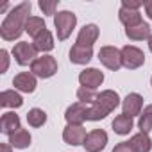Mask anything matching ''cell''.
I'll use <instances>...</instances> for the list:
<instances>
[{
    "label": "cell",
    "instance_id": "obj_7",
    "mask_svg": "<svg viewBox=\"0 0 152 152\" xmlns=\"http://www.w3.org/2000/svg\"><path fill=\"white\" fill-rule=\"evenodd\" d=\"M122 63H124V66L127 70H136L145 63V54L138 47L125 45L122 48Z\"/></svg>",
    "mask_w": 152,
    "mask_h": 152
},
{
    "label": "cell",
    "instance_id": "obj_5",
    "mask_svg": "<svg viewBox=\"0 0 152 152\" xmlns=\"http://www.w3.org/2000/svg\"><path fill=\"white\" fill-rule=\"evenodd\" d=\"M36 54H38V50H36L34 43H29V41H20V43H16L13 47V56H15L16 63L22 64V66H25L29 63L32 64L38 59Z\"/></svg>",
    "mask_w": 152,
    "mask_h": 152
},
{
    "label": "cell",
    "instance_id": "obj_23",
    "mask_svg": "<svg viewBox=\"0 0 152 152\" xmlns=\"http://www.w3.org/2000/svg\"><path fill=\"white\" fill-rule=\"evenodd\" d=\"M43 31H47V25H45L43 18H39V16H31V18H29V22H27L25 32L36 39V38L43 32Z\"/></svg>",
    "mask_w": 152,
    "mask_h": 152
},
{
    "label": "cell",
    "instance_id": "obj_16",
    "mask_svg": "<svg viewBox=\"0 0 152 152\" xmlns=\"http://www.w3.org/2000/svg\"><path fill=\"white\" fill-rule=\"evenodd\" d=\"M18 129H22V127H20V116L15 115L13 111L4 113L2 118H0V131H2L4 134H7V136H11V134L16 132Z\"/></svg>",
    "mask_w": 152,
    "mask_h": 152
},
{
    "label": "cell",
    "instance_id": "obj_1",
    "mask_svg": "<svg viewBox=\"0 0 152 152\" xmlns=\"http://www.w3.org/2000/svg\"><path fill=\"white\" fill-rule=\"evenodd\" d=\"M31 2H22L18 4L16 7L11 9V13L6 16V20L0 25V36L6 41H15L18 39L23 32H25V27H27V22H29V15H31Z\"/></svg>",
    "mask_w": 152,
    "mask_h": 152
},
{
    "label": "cell",
    "instance_id": "obj_4",
    "mask_svg": "<svg viewBox=\"0 0 152 152\" xmlns=\"http://www.w3.org/2000/svg\"><path fill=\"white\" fill-rule=\"evenodd\" d=\"M31 72L36 75V77L48 79L57 72V61L52 56H41L31 64Z\"/></svg>",
    "mask_w": 152,
    "mask_h": 152
},
{
    "label": "cell",
    "instance_id": "obj_20",
    "mask_svg": "<svg viewBox=\"0 0 152 152\" xmlns=\"http://www.w3.org/2000/svg\"><path fill=\"white\" fill-rule=\"evenodd\" d=\"M9 145L15 148H27L31 145V134L25 129H18L9 136Z\"/></svg>",
    "mask_w": 152,
    "mask_h": 152
},
{
    "label": "cell",
    "instance_id": "obj_19",
    "mask_svg": "<svg viewBox=\"0 0 152 152\" xmlns=\"http://www.w3.org/2000/svg\"><path fill=\"white\" fill-rule=\"evenodd\" d=\"M131 129H132V118L131 116H127V115H118L115 120H113V131L116 132V134H120V136H125V134H129L131 132Z\"/></svg>",
    "mask_w": 152,
    "mask_h": 152
},
{
    "label": "cell",
    "instance_id": "obj_6",
    "mask_svg": "<svg viewBox=\"0 0 152 152\" xmlns=\"http://www.w3.org/2000/svg\"><path fill=\"white\" fill-rule=\"evenodd\" d=\"M99 59H100V63L106 68H109L113 72H116V70H120L124 66V63H122V50H118L116 47H102L100 52H99Z\"/></svg>",
    "mask_w": 152,
    "mask_h": 152
},
{
    "label": "cell",
    "instance_id": "obj_26",
    "mask_svg": "<svg viewBox=\"0 0 152 152\" xmlns=\"http://www.w3.org/2000/svg\"><path fill=\"white\" fill-rule=\"evenodd\" d=\"M27 122H29V125H32V127H41V125L47 122V113H45L43 109L34 107V109H31V111L27 113Z\"/></svg>",
    "mask_w": 152,
    "mask_h": 152
},
{
    "label": "cell",
    "instance_id": "obj_8",
    "mask_svg": "<svg viewBox=\"0 0 152 152\" xmlns=\"http://www.w3.org/2000/svg\"><path fill=\"white\" fill-rule=\"evenodd\" d=\"M88 111H90V107H88L86 104L75 102V104H72V106L66 109L64 118H66L68 125H83V122L88 120Z\"/></svg>",
    "mask_w": 152,
    "mask_h": 152
},
{
    "label": "cell",
    "instance_id": "obj_22",
    "mask_svg": "<svg viewBox=\"0 0 152 152\" xmlns=\"http://www.w3.org/2000/svg\"><path fill=\"white\" fill-rule=\"evenodd\" d=\"M118 18H120V22H122L125 27H134V25L141 23V15H140V11H131V9H125V7H122V9L118 11Z\"/></svg>",
    "mask_w": 152,
    "mask_h": 152
},
{
    "label": "cell",
    "instance_id": "obj_34",
    "mask_svg": "<svg viewBox=\"0 0 152 152\" xmlns=\"http://www.w3.org/2000/svg\"><path fill=\"white\" fill-rule=\"evenodd\" d=\"M148 48H150V52H152V34H150V38H148Z\"/></svg>",
    "mask_w": 152,
    "mask_h": 152
},
{
    "label": "cell",
    "instance_id": "obj_21",
    "mask_svg": "<svg viewBox=\"0 0 152 152\" xmlns=\"http://www.w3.org/2000/svg\"><path fill=\"white\" fill-rule=\"evenodd\" d=\"M22 104H23V99L15 90H7L0 93V106L2 107H20Z\"/></svg>",
    "mask_w": 152,
    "mask_h": 152
},
{
    "label": "cell",
    "instance_id": "obj_27",
    "mask_svg": "<svg viewBox=\"0 0 152 152\" xmlns=\"http://www.w3.org/2000/svg\"><path fill=\"white\" fill-rule=\"evenodd\" d=\"M97 95L99 93H95V90H90V88H84V86H81L77 90V99L83 104H93L95 99H97Z\"/></svg>",
    "mask_w": 152,
    "mask_h": 152
},
{
    "label": "cell",
    "instance_id": "obj_18",
    "mask_svg": "<svg viewBox=\"0 0 152 152\" xmlns=\"http://www.w3.org/2000/svg\"><path fill=\"white\" fill-rule=\"evenodd\" d=\"M129 143L132 145V148H134L136 152H148V150L152 148V140L148 138L147 132H138V134H134V136L129 140Z\"/></svg>",
    "mask_w": 152,
    "mask_h": 152
},
{
    "label": "cell",
    "instance_id": "obj_28",
    "mask_svg": "<svg viewBox=\"0 0 152 152\" xmlns=\"http://www.w3.org/2000/svg\"><path fill=\"white\" fill-rule=\"evenodd\" d=\"M59 4V0H39V9L43 15H54L56 16V7Z\"/></svg>",
    "mask_w": 152,
    "mask_h": 152
},
{
    "label": "cell",
    "instance_id": "obj_9",
    "mask_svg": "<svg viewBox=\"0 0 152 152\" xmlns=\"http://www.w3.org/2000/svg\"><path fill=\"white\" fill-rule=\"evenodd\" d=\"M106 143H107V134H106V131L95 129V131L88 132L86 141H84V148H86L88 152H100V150L106 148Z\"/></svg>",
    "mask_w": 152,
    "mask_h": 152
},
{
    "label": "cell",
    "instance_id": "obj_35",
    "mask_svg": "<svg viewBox=\"0 0 152 152\" xmlns=\"http://www.w3.org/2000/svg\"><path fill=\"white\" fill-rule=\"evenodd\" d=\"M150 83H152V79H150Z\"/></svg>",
    "mask_w": 152,
    "mask_h": 152
},
{
    "label": "cell",
    "instance_id": "obj_3",
    "mask_svg": "<svg viewBox=\"0 0 152 152\" xmlns=\"http://www.w3.org/2000/svg\"><path fill=\"white\" fill-rule=\"evenodd\" d=\"M75 25H77V16H75L73 13H70V11H59L54 16V27H56L59 41H64L72 34Z\"/></svg>",
    "mask_w": 152,
    "mask_h": 152
},
{
    "label": "cell",
    "instance_id": "obj_25",
    "mask_svg": "<svg viewBox=\"0 0 152 152\" xmlns=\"http://www.w3.org/2000/svg\"><path fill=\"white\" fill-rule=\"evenodd\" d=\"M138 127H140V132H147L152 131V104H148L143 113L140 115V122H138Z\"/></svg>",
    "mask_w": 152,
    "mask_h": 152
},
{
    "label": "cell",
    "instance_id": "obj_17",
    "mask_svg": "<svg viewBox=\"0 0 152 152\" xmlns=\"http://www.w3.org/2000/svg\"><path fill=\"white\" fill-rule=\"evenodd\" d=\"M125 34L129 39H134V41H141V39H148L150 38V25L141 22L134 27H127L125 29Z\"/></svg>",
    "mask_w": 152,
    "mask_h": 152
},
{
    "label": "cell",
    "instance_id": "obj_32",
    "mask_svg": "<svg viewBox=\"0 0 152 152\" xmlns=\"http://www.w3.org/2000/svg\"><path fill=\"white\" fill-rule=\"evenodd\" d=\"M145 13H147V16L152 20V0H150V2H147L145 4Z\"/></svg>",
    "mask_w": 152,
    "mask_h": 152
},
{
    "label": "cell",
    "instance_id": "obj_31",
    "mask_svg": "<svg viewBox=\"0 0 152 152\" xmlns=\"http://www.w3.org/2000/svg\"><path fill=\"white\" fill-rule=\"evenodd\" d=\"M0 59H2V66H0V73H6L7 66H9V57H7V50H0Z\"/></svg>",
    "mask_w": 152,
    "mask_h": 152
},
{
    "label": "cell",
    "instance_id": "obj_29",
    "mask_svg": "<svg viewBox=\"0 0 152 152\" xmlns=\"http://www.w3.org/2000/svg\"><path fill=\"white\" fill-rule=\"evenodd\" d=\"M141 6H143V2H140V0H122V7L131 9V11H138Z\"/></svg>",
    "mask_w": 152,
    "mask_h": 152
},
{
    "label": "cell",
    "instance_id": "obj_30",
    "mask_svg": "<svg viewBox=\"0 0 152 152\" xmlns=\"http://www.w3.org/2000/svg\"><path fill=\"white\" fill-rule=\"evenodd\" d=\"M113 152H136V150L132 148V145H131L129 141H122V143H118V145L113 148Z\"/></svg>",
    "mask_w": 152,
    "mask_h": 152
},
{
    "label": "cell",
    "instance_id": "obj_15",
    "mask_svg": "<svg viewBox=\"0 0 152 152\" xmlns=\"http://www.w3.org/2000/svg\"><path fill=\"white\" fill-rule=\"evenodd\" d=\"M99 38V27L95 23H88L84 25L79 34H77V45H83V47H93V43L97 41Z\"/></svg>",
    "mask_w": 152,
    "mask_h": 152
},
{
    "label": "cell",
    "instance_id": "obj_12",
    "mask_svg": "<svg viewBox=\"0 0 152 152\" xmlns=\"http://www.w3.org/2000/svg\"><path fill=\"white\" fill-rule=\"evenodd\" d=\"M141 107H143V99H141V95H138V93H129V95L124 99V102H122L124 115H127V116H131V118L141 115Z\"/></svg>",
    "mask_w": 152,
    "mask_h": 152
},
{
    "label": "cell",
    "instance_id": "obj_33",
    "mask_svg": "<svg viewBox=\"0 0 152 152\" xmlns=\"http://www.w3.org/2000/svg\"><path fill=\"white\" fill-rule=\"evenodd\" d=\"M11 148H13V147H11L9 143H2V145H0V152H13Z\"/></svg>",
    "mask_w": 152,
    "mask_h": 152
},
{
    "label": "cell",
    "instance_id": "obj_24",
    "mask_svg": "<svg viewBox=\"0 0 152 152\" xmlns=\"http://www.w3.org/2000/svg\"><path fill=\"white\" fill-rule=\"evenodd\" d=\"M34 47L38 52H48L54 48V38L48 31H43L36 39H34Z\"/></svg>",
    "mask_w": 152,
    "mask_h": 152
},
{
    "label": "cell",
    "instance_id": "obj_11",
    "mask_svg": "<svg viewBox=\"0 0 152 152\" xmlns=\"http://www.w3.org/2000/svg\"><path fill=\"white\" fill-rule=\"evenodd\" d=\"M86 129L83 125H66L64 131H63V140L68 143V145H84L86 141Z\"/></svg>",
    "mask_w": 152,
    "mask_h": 152
},
{
    "label": "cell",
    "instance_id": "obj_10",
    "mask_svg": "<svg viewBox=\"0 0 152 152\" xmlns=\"http://www.w3.org/2000/svg\"><path fill=\"white\" fill-rule=\"evenodd\" d=\"M104 81V73L97 68H86L79 73V83L81 86L84 88H90V90H97Z\"/></svg>",
    "mask_w": 152,
    "mask_h": 152
},
{
    "label": "cell",
    "instance_id": "obj_14",
    "mask_svg": "<svg viewBox=\"0 0 152 152\" xmlns=\"http://www.w3.org/2000/svg\"><path fill=\"white\" fill-rule=\"evenodd\" d=\"M93 57V47H83L75 43L70 50V61L75 64H86Z\"/></svg>",
    "mask_w": 152,
    "mask_h": 152
},
{
    "label": "cell",
    "instance_id": "obj_13",
    "mask_svg": "<svg viewBox=\"0 0 152 152\" xmlns=\"http://www.w3.org/2000/svg\"><path fill=\"white\" fill-rule=\"evenodd\" d=\"M13 84L16 90H20L23 93H32L36 90V75L32 72H22L13 79Z\"/></svg>",
    "mask_w": 152,
    "mask_h": 152
},
{
    "label": "cell",
    "instance_id": "obj_2",
    "mask_svg": "<svg viewBox=\"0 0 152 152\" xmlns=\"http://www.w3.org/2000/svg\"><path fill=\"white\" fill-rule=\"evenodd\" d=\"M120 104V97L116 91L113 90H104L97 95L95 102L90 106V111H88V120L91 122H97V120H104L116 106Z\"/></svg>",
    "mask_w": 152,
    "mask_h": 152
}]
</instances>
